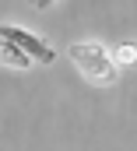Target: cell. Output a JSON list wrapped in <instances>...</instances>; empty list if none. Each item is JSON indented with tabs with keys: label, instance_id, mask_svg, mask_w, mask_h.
I'll return each mask as SVG.
<instances>
[{
	"label": "cell",
	"instance_id": "6da1fadb",
	"mask_svg": "<svg viewBox=\"0 0 137 151\" xmlns=\"http://www.w3.org/2000/svg\"><path fill=\"white\" fill-rule=\"evenodd\" d=\"M67 56L74 60V67L81 70V77L88 84L109 88V84L120 81V67L112 63V53L105 49L102 42H70Z\"/></svg>",
	"mask_w": 137,
	"mask_h": 151
},
{
	"label": "cell",
	"instance_id": "7a4b0ae2",
	"mask_svg": "<svg viewBox=\"0 0 137 151\" xmlns=\"http://www.w3.org/2000/svg\"><path fill=\"white\" fill-rule=\"evenodd\" d=\"M0 39L14 42L25 56H32L35 63H53V60H56V49H53L46 39H39L35 32H28V28H18V25H0Z\"/></svg>",
	"mask_w": 137,
	"mask_h": 151
},
{
	"label": "cell",
	"instance_id": "3957f363",
	"mask_svg": "<svg viewBox=\"0 0 137 151\" xmlns=\"http://www.w3.org/2000/svg\"><path fill=\"white\" fill-rule=\"evenodd\" d=\"M0 63H4V67H11V70H28L35 60H32V56H25V53H21L14 42L0 39Z\"/></svg>",
	"mask_w": 137,
	"mask_h": 151
},
{
	"label": "cell",
	"instance_id": "277c9868",
	"mask_svg": "<svg viewBox=\"0 0 137 151\" xmlns=\"http://www.w3.org/2000/svg\"><path fill=\"white\" fill-rule=\"evenodd\" d=\"M109 53H112V63H116V67H134L137 63V42H120V46H112Z\"/></svg>",
	"mask_w": 137,
	"mask_h": 151
},
{
	"label": "cell",
	"instance_id": "5b68a950",
	"mask_svg": "<svg viewBox=\"0 0 137 151\" xmlns=\"http://www.w3.org/2000/svg\"><path fill=\"white\" fill-rule=\"evenodd\" d=\"M28 4H32L35 11H46V7H53V4H56V0H28Z\"/></svg>",
	"mask_w": 137,
	"mask_h": 151
}]
</instances>
